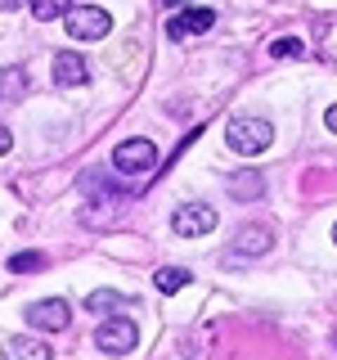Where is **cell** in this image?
Listing matches in <instances>:
<instances>
[{"mask_svg": "<svg viewBox=\"0 0 337 360\" xmlns=\"http://www.w3.org/2000/svg\"><path fill=\"white\" fill-rule=\"evenodd\" d=\"M225 144L243 158H256L275 144V127H270L265 117H234L230 127H225Z\"/></svg>", "mask_w": 337, "mask_h": 360, "instance_id": "cell-1", "label": "cell"}, {"mask_svg": "<svg viewBox=\"0 0 337 360\" xmlns=\"http://www.w3.org/2000/svg\"><path fill=\"white\" fill-rule=\"evenodd\" d=\"M63 22H67V37H77V41H104L112 32L108 9H99V5H67Z\"/></svg>", "mask_w": 337, "mask_h": 360, "instance_id": "cell-2", "label": "cell"}, {"mask_svg": "<svg viewBox=\"0 0 337 360\" xmlns=\"http://www.w3.org/2000/svg\"><path fill=\"white\" fill-rule=\"evenodd\" d=\"M112 167L126 176H149L157 167V144L144 140V135H131V140H121L117 149H112Z\"/></svg>", "mask_w": 337, "mask_h": 360, "instance_id": "cell-3", "label": "cell"}, {"mask_svg": "<svg viewBox=\"0 0 337 360\" xmlns=\"http://www.w3.org/2000/svg\"><path fill=\"white\" fill-rule=\"evenodd\" d=\"M135 342H140V324L131 315H112V320H104L95 329V347L108 356H126V352H135Z\"/></svg>", "mask_w": 337, "mask_h": 360, "instance_id": "cell-4", "label": "cell"}, {"mask_svg": "<svg viewBox=\"0 0 337 360\" xmlns=\"http://www.w3.org/2000/svg\"><path fill=\"white\" fill-rule=\"evenodd\" d=\"M216 207H207V202H185V207L171 217V230L180 234V239H202V234L216 230Z\"/></svg>", "mask_w": 337, "mask_h": 360, "instance_id": "cell-5", "label": "cell"}, {"mask_svg": "<svg viewBox=\"0 0 337 360\" xmlns=\"http://www.w3.org/2000/svg\"><path fill=\"white\" fill-rule=\"evenodd\" d=\"M270 248H275V230H270V225H243L230 239V262H256Z\"/></svg>", "mask_w": 337, "mask_h": 360, "instance_id": "cell-6", "label": "cell"}, {"mask_svg": "<svg viewBox=\"0 0 337 360\" xmlns=\"http://www.w3.org/2000/svg\"><path fill=\"white\" fill-rule=\"evenodd\" d=\"M27 324L41 333H59L72 324V307H67L63 297H45V302H32L27 307Z\"/></svg>", "mask_w": 337, "mask_h": 360, "instance_id": "cell-7", "label": "cell"}, {"mask_svg": "<svg viewBox=\"0 0 337 360\" xmlns=\"http://www.w3.org/2000/svg\"><path fill=\"white\" fill-rule=\"evenodd\" d=\"M211 27H216V9H202V5H194V9H180V14L166 18V37H171V41L198 37V32H211Z\"/></svg>", "mask_w": 337, "mask_h": 360, "instance_id": "cell-8", "label": "cell"}, {"mask_svg": "<svg viewBox=\"0 0 337 360\" xmlns=\"http://www.w3.org/2000/svg\"><path fill=\"white\" fill-rule=\"evenodd\" d=\"M225 189H230L234 202H256V198H265V176L261 172H234Z\"/></svg>", "mask_w": 337, "mask_h": 360, "instance_id": "cell-9", "label": "cell"}, {"mask_svg": "<svg viewBox=\"0 0 337 360\" xmlns=\"http://www.w3.org/2000/svg\"><path fill=\"white\" fill-rule=\"evenodd\" d=\"M54 82L59 86H86L90 82V68H86V59L81 54H54Z\"/></svg>", "mask_w": 337, "mask_h": 360, "instance_id": "cell-10", "label": "cell"}, {"mask_svg": "<svg viewBox=\"0 0 337 360\" xmlns=\"http://www.w3.org/2000/svg\"><path fill=\"white\" fill-rule=\"evenodd\" d=\"M5 360H54V352L41 342V338L18 333V338H9V342H5Z\"/></svg>", "mask_w": 337, "mask_h": 360, "instance_id": "cell-11", "label": "cell"}, {"mask_svg": "<svg viewBox=\"0 0 337 360\" xmlns=\"http://www.w3.org/2000/svg\"><path fill=\"white\" fill-rule=\"evenodd\" d=\"M189 279H194V275H189L185 266H162L153 275V284L162 288V292H180V288H189Z\"/></svg>", "mask_w": 337, "mask_h": 360, "instance_id": "cell-12", "label": "cell"}, {"mask_svg": "<svg viewBox=\"0 0 337 360\" xmlns=\"http://www.w3.org/2000/svg\"><path fill=\"white\" fill-rule=\"evenodd\" d=\"M86 307L95 311V315L117 311V307H126V292H117V288H99V292H90V297H86Z\"/></svg>", "mask_w": 337, "mask_h": 360, "instance_id": "cell-13", "label": "cell"}, {"mask_svg": "<svg viewBox=\"0 0 337 360\" xmlns=\"http://www.w3.org/2000/svg\"><path fill=\"white\" fill-rule=\"evenodd\" d=\"M63 9H67V0H32V18H37V22L63 18Z\"/></svg>", "mask_w": 337, "mask_h": 360, "instance_id": "cell-14", "label": "cell"}, {"mask_svg": "<svg viewBox=\"0 0 337 360\" xmlns=\"http://www.w3.org/2000/svg\"><path fill=\"white\" fill-rule=\"evenodd\" d=\"M27 90V72L22 68H5L0 72V95H22Z\"/></svg>", "mask_w": 337, "mask_h": 360, "instance_id": "cell-15", "label": "cell"}, {"mask_svg": "<svg viewBox=\"0 0 337 360\" xmlns=\"http://www.w3.org/2000/svg\"><path fill=\"white\" fill-rule=\"evenodd\" d=\"M45 266V257H37V252H18V257H9V270L14 275H22V270H41Z\"/></svg>", "mask_w": 337, "mask_h": 360, "instance_id": "cell-16", "label": "cell"}, {"mask_svg": "<svg viewBox=\"0 0 337 360\" xmlns=\"http://www.w3.org/2000/svg\"><path fill=\"white\" fill-rule=\"evenodd\" d=\"M270 54H275V59H301V41L284 37V41H275V45H270Z\"/></svg>", "mask_w": 337, "mask_h": 360, "instance_id": "cell-17", "label": "cell"}, {"mask_svg": "<svg viewBox=\"0 0 337 360\" xmlns=\"http://www.w3.org/2000/svg\"><path fill=\"white\" fill-rule=\"evenodd\" d=\"M9 149H14V135H9V131H5V127H0V158H5V153H9Z\"/></svg>", "mask_w": 337, "mask_h": 360, "instance_id": "cell-18", "label": "cell"}, {"mask_svg": "<svg viewBox=\"0 0 337 360\" xmlns=\"http://www.w3.org/2000/svg\"><path fill=\"white\" fill-rule=\"evenodd\" d=\"M324 127H329V131H333V135H337V104H333V108H329V112H324Z\"/></svg>", "mask_w": 337, "mask_h": 360, "instance_id": "cell-19", "label": "cell"}, {"mask_svg": "<svg viewBox=\"0 0 337 360\" xmlns=\"http://www.w3.org/2000/svg\"><path fill=\"white\" fill-rule=\"evenodd\" d=\"M22 5V0H0V9H18Z\"/></svg>", "mask_w": 337, "mask_h": 360, "instance_id": "cell-20", "label": "cell"}, {"mask_svg": "<svg viewBox=\"0 0 337 360\" xmlns=\"http://www.w3.org/2000/svg\"><path fill=\"white\" fill-rule=\"evenodd\" d=\"M333 243H337V225H333Z\"/></svg>", "mask_w": 337, "mask_h": 360, "instance_id": "cell-21", "label": "cell"}]
</instances>
